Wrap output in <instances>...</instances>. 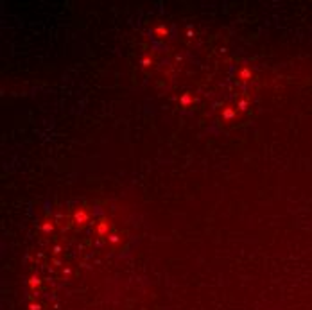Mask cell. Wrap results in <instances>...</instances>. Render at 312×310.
I'll list each match as a JSON object with an SVG mask.
<instances>
[{"label": "cell", "instance_id": "52a82bcc", "mask_svg": "<svg viewBox=\"0 0 312 310\" xmlns=\"http://www.w3.org/2000/svg\"><path fill=\"white\" fill-rule=\"evenodd\" d=\"M151 65H152V59H149V57H144V59H142V67L144 68H149Z\"/></svg>", "mask_w": 312, "mask_h": 310}, {"label": "cell", "instance_id": "3957f363", "mask_svg": "<svg viewBox=\"0 0 312 310\" xmlns=\"http://www.w3.org/2000/svg\"><path fill=\"white\" fill-rule=\"evenodd\" d=\"M167 32H169V29L165 27V25H156V27H154V34H156V36H160V38L167 36Z\"/></svg>", "mask_w": 312, "mask_h": 310}, {"label": "cell", "instance_id": "6da1fadb", "mask_svg": "<svg viewBox=\"0 0 312 310\" xmlns=\"http://www.w3.org/2000/svg\"><path fill=\"white\" fill-rule=\"evenodd\" d=\"M88 219H90L88 212H84L83 208H79V210H75V212H74V222H77V224H84V222H88Z\"/></svg>", "mask_w": 312, "mask_h": 310}, {"label": "cell", "instance_id": "277c9868", "mask_svg": "<svg viewBox=\"0 0 312 310\" xmlns=\"http://www.w3.org/2000/svg\"><path fill=\"white\" fill-rule=\"evenodd\" d=\"M235 117V111L231 108H226V109H222V119H226V120H230V119H233Z\"/></svg>", "mask_w": 312, "mask_h": 310}, {"label": "cell", "instance_id": "30bf717a", "mask_svg": "<svg viewBox=\"0 0 312 310\" xmlns=\"http://www.w3.org/2000/svg\"><path fill=\"white\" fill-rule=\"evenodd\" d=\"M109 242L117 244V242H119V237H117V235H109Z\"/></svg>", "mask_w": 312, "mask_h": 310}, {"label": "cell", "instance_id": "ba28073f", "mask_svg": "<svg viewBox=\"0 0 312 310\" xmlns=\"http://www.w3.org/2000/svg\"><path fill=\"white\" fill-rule=\"evenodd\" d=\"M246 106H248V100H246V99H240V100L237 102V108H240V109H244Z\"/></svg>", "mask_w": 312, "mask_h": 310}, {"label": "cell", "instance_id": "9c48e42d", "mask_svg": "<svg viewBox=\"0 0 312 310\" xmlns=\"http://www.w3.org/2000/svg\"><path fill=\"white\" fill-rule=\"evenodd\" d=\"M41 229H43L45 233H49V231H52V224H49V222H47V224H43V226H41Z\"/></svg>", "mask_w": 312, "mask_h": 310}, {"label": "cell", "instance_id": "7a4b0ae2", "mask_svg": "<svg viewBox=\"0 0 312 310\" xmlns=\"http://www.w3.org/2000/svg\"><path fill=\"white\" fill-rule=\"evenodd\" d=\"M108 228H109L108 221H101V222L97 224V233H99V235H106V233H108Z\"/></svg>", "mask_w": 312, "mask_h": 310}, {"label": "cell", "instance_id": "8992f818", "mask_svg": "<svg viewBox=\"0 0 312 310\" xmlns=\"http://www.w3.org/2000/svg\"><path fill=\"white\" fill-rule=\"evenodd\" d=\"M240 77H242V79H249V77H251V72H249L248 68H242V70H240Z\"/></svg>", "mask_w": 312, "mask_h": 310}, {"label": "cell", "instance_id": "5b68a950", "mask_svg": "<svg viewBox=\"0 0 312 310\" xmlns=\"http://www.w3.org/2000/svg\"><path fill=\"white\" fill-rule=\"evenodd\" d=\"M190 100H192V97H190L189 93H183L181 97H179V102H181V104H189Z\"/></svg>", "mask_w": 312, "mask_h": 310}]
</instances>
